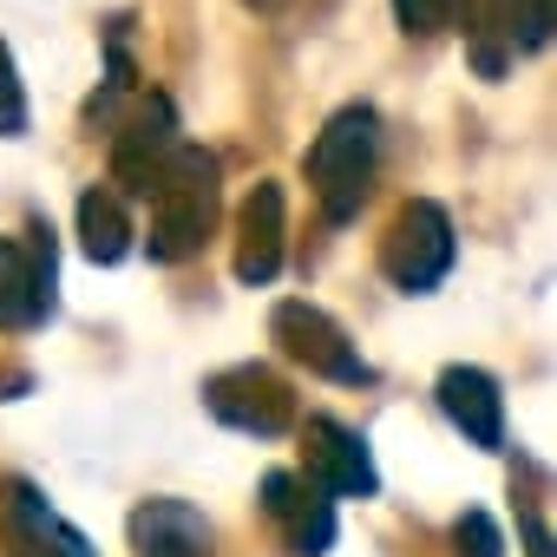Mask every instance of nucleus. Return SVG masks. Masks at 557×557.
Returning <instances> with one entry per match:
<instances>
[{"label":"nucleus","mask_w":557,"mask_h":557,"mask_svg":"<svg viewBox=\"0 0 557 557\" xmlns=\"http://www.w3.org/2000/svg\"><path fill=\"white\" fill-rule=\"evenodd\" d=\"M145 203H151V230H145L151 262H190V256L210 243L216 210H223L216 158H210L203 145H190V138H184V145L164 158V171L151 177Z\"/></svg>","instance_id":"f257e3e1"},{"label":"nucleus","mask_w":557,"mask_h":557,"mask_svg":"<svg viewBox=\"0 0 557 557\" xmlns=\"http://www.w3.org/2000/svg\"><path fill=\"white\" fill-rule=\"evenodd\" d=\"M374 164H381V125H374V112L368 106H342L315 132V145H309V190H315V203H322V216L335 230L361 216V203L374 190Z\"/></svg>","instance_id":"f03ea898"},{"label":"nucleus","mask_w":557,"mask_h":557,"mask_svg":"<svg viewBox=\"0 0 557 557\" xmlns=\"http://www.w3.org/2000/svg\"><path fill=\"white\" fill-rule=\"evenodd\" d=\"M453 262H459V236H453L446 203H433V197L400 203V216L381 236V275L387 283L400 296H433L453 275Z\"/></svg>","instance_id":"7ed1b4c3"},{"label":"nucleus","mask_w":557,"mask_h":557,"mask_svg":"<svg viewBox=\"0 0 557 557\" xmlns=\"http://www.w3.org/2000/svg\"><path fill=\"white\" fill-rule=\"evenodd\" d=\"M269 335H275V348H283L296 368H309L315 381H335V387H374V381H381L374 361L361 355V342H355L329 309H315V302H302V296L275 302Z\"/></svg>","instance_id":"20e7f679"},{"label":"nucleus","mask_w":557,"mask_h":557,"mask_svg":"<svg viewBox=\"0 0 557 557\" xmlns=\"http://www.w3.org/2000/svg\"><path fill=\"white\" fill-rule=\"evenodd\" d=\"M60 256L53 230L34 223L27 236H0V335H34L60 309Z\"/></svg>","instance_id":"39448f33"},{"label":"nucleus","mask_w":557,"mask_h":557,"mask_svg":"<svg viewBox=\"0 0 557 557\" xmlns=\"http://www.w3.org/2000/svg\"><path fill=\"white\" fill-rule=\"evenodd\" d=\"M203 407H210V420H223L230 433H249V440H283L296 426V387L269 361H236V368L210 374Z\"/></svg>","instance_id":"423d86ee"},{"label":"nucleus","mask_w":557,"mask_h":557,"mask_svg":"<svg viewBox=\"0 0 557 557\" xmlns=\"http://www.w3.org/2000/svg\"><path fill=\"white\" fill-rule=\"evenodd\" d=\"M256 505H262V518H269L275 531H283L289 557H329V550H335V498H329L309 472H289V466L262 472Z\"/></svg>","instance_id":"0eeeda50"},{"label":"nucleus","mask_w":557,"mask_h":557,"mask_svg":"<svg viewBox=\"0 0 557 557\" xmlns=\"http://www.w3.org/2000/svg\"><path fill=\"white\" fill-rule=\"evenodd\" d=\"M302 459H309V479L329 498H374L381 492V466L368 453V433L342 426L335 413H309L302 420Z\"/></svg>","instance_id":"6e6552de"},{"label":"nucleus","mask_w":557,"mask_h":557,"mask_svg":"<svg viewBox=\"0 0 557 557\" xmlns=\"http://www.w3.org/2000/svg\"><path fill=\"white\" fill-rule=\"evenodd\" d=\"M0 544H8V557H99L92 537L66 524L27 479H8V492H0Z\"/></svg>","instance_id":"1a4fd4ad"},{"label":"nucleus","mask_w":557,"mask_h":557,"mask_svg":"<svg viewBox=\"0 0 557 557\" xmlns=\"http://www.w3.org/2000/svg\"><path fill=\"white\" fill-rule=\"evenodd\" d=\"M184 145V132H177V112H171V99H138V112H132V125L112 138V184L125 190V197H145L151 190V177L164 171V158Z\"/></svg>","instance_id":"9d476101"},{"label":"nucleus","mask_w":557,"mask_h":557,"mask_svg":"<svg viewBox=\"0 0 557 557\" xmlns=\"http://www.w3.org/2000/svg\"><path fill=\"white\" fill-rule=\"evenodd\" d=\"M283 236H289L283 184H256L236 210V283L243 289H262L283 275Z\"/></svg>","instance_id":"9b49d317"},{"label":"nucleus","mask_w":557,"mask_h":557,"mask_svg":"<svg viewBox=\"0 0 557 557\" xmlns=\"http://www.w3.org/2000/svg\"><path fill=\"white\" fill-rule=\"evenodd\" d=\"M440 413L472 440V446H485V453H505V387L485 374V368H466V361H453L446 374H440Z\"/></svg>","instance_id":"f8f14e48"},{"label":"nucleus","mask_w":557,"mask_h":557,"mask_svg":"<svg viewBox=\"0 0 557 557\" xmlns=\"http://www.w3.org/2000/svg\"><path fill=\"white\" fill-rule=\"evenodd\" d=\"M132 550L138 557H216V531L190 498H145L132 511Z\"/></svg>","instance_id":"ddd939ff"},{"label":"nucleus","mask_w":557,"mask_h":557,"mask_svg":"<svg viewBox=\"0 0 557 557\" xmlns=\"http://www.w3.org/2000/svg\"><path fill=\"white\" fill-rule=\"evenodd\" d=\"M132 210H125V190L106 177V184H86L79 190V249L99 262V269H112V262H125L132 256Z\"/></svg>","instance_id":"4468645a"},{"label":"nucleus","mask_w":557,"mask_h":557,"mask_svg":"<svg viewBox=\"0 0 557 557\" xmlns=\"http://www.w3.org/2000/svg\"><path fill=\"white\" fill-rule=\"evenodd\" d=\"M498 27H505L511 53H544L557 14H550V0H498Z\"/></svg>","instance_id":"2eb2a0df"},{"label":"nucleus","mask_w":557,"mask_h":557,"mask_svg":"<svg viewBox=\"0 0 557 557\" xmlns=\"http://www.w3.org/2000/svg\"><path fill=\"white\" fill-rule=\"evenodd\" d=\"M453 544H459V557H505V537H498L492 511H479V505L453 518Z\"/></svg>","instance_id":"dca6fc26"},{"label":"nucleus","mask_w":557,"mask_h":557,"mask_svg":"<svg viewBox=\"0 0 557 557\" xmlns=\"http://www.w3.org/2000/svg\"><path fill=\"white\" fill-rule=\"evenodd\" d=\"M21 132H27V92H21L8 40H0V138H21Z\"/></svg>","instance_id":"f3484780"},{"label":"nucleus","mask_w":557,"mask_h":557,"mask_svg":"<svg viewBox=\"0 0 557 557\" xmlns=\"http://www.w3.org/2000/svg\"><path fill=\"white\" fill-rule=\"evenodd\" d=\"M394 14H400V27H407V34L433 40V34H446V27H453L459 0H394Z\"/></svg>","instance_id":"a211bd4d"},{"label":"nucleus","mask_w":557,"mask_h":557,"mask_svg":"<svg viewBox=\"0 0 557 557\" xmlns=\"http://www.w3.org/2000/svg\"><path fill=\"white\" fill-rule=\"evenodd\" d=\"M132 79H138V73H132V53H125V47L112 40V60H106V92L92 99V112H86V125H106V119H112V106H119V99L132 92Z\"/></svg>","instance_id":"6ab92c4d"},{"label":"nucleus","mask_w":557,"mask_h":557,"mask_svg":"<svg viewBox=\"0 0 557 557\" xmlns=\"http://www.w3.org/2000/svg\"><path fill=\"white\" fill-rule=\"evenodd\" d=\"M518 531H524V557H550V524L537 505H518Z\"/></svg>","instance_id":"aec40b11"},{"label":"nucleus","mask_w":557,"mask_h":557,"mask_svg":"<svg viewBox=\"0 0 557 557\" xmlns=\"http://www.w3.org/2000/svg\"><path fill=\"white\" fill-rule=\"evenodd\" d=\"M243 8H275V0H243Z\"/></svg>","instance_id":"412c9836"}]
</instances>
